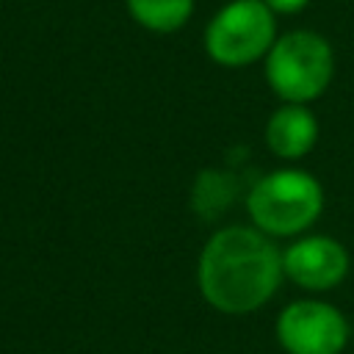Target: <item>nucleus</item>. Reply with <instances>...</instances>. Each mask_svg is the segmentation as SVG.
Returning a JSON list of instances; mask_svg holds the SVG:
<instances>
[{"mask_svg":"<svg viewBox=\"0 0 354 354\" xmlns=\"http://www.w3.org/2000/svg\"><path fill=\"white\" fill-rule=\"evenodd\" d=\"M282 252L257 227H224L207 238L196 266V282L210 307L227 315L260 310L279 288Z\"/></svg>","mask_w":354,"mask_h":354,"instance_id":"1","label":"nucleus"},{"mask_svg":"<svg viewBox=\"0 0 354 354\" xmlns=\"http://www.w3.org/2000/svg\"><path fill=\"white\" fill-rule=\"evenodd\" d=\"M246 210L266 235H299L321 216L324 188L304 169H277L252 185Z\"/></svg>","mask_w":354,"mask_h":354,"instance_id":"2","label":"nucleus"},{"mask_svg":"<svg viewBox=\"0 0 354 354\" xmlns=\"http://www.w3.org/2000/svg\"><path fill=\"white\" fill-rule=\"evenodd\" d=\"M332 75V44L315 30L282 33L266 55V80L282 102L307 105L318 100L329 88Z\"/></svg>","mask_w":354,"mask_h":354,"instance_id":"3","label":"nucleus"},{"mask_svg":"<svg viewBox=\"0 0 354 354\" xmlns=\"http://www.w3.org/2000/svg\"><path fill=\"white\" fill-rule=\"evenodd\" d=\"M277 41V14L263 0H230L205 28V53L221 66H249Z\"/></svg>","mask_w":354,"mask_h":354,"instance_id":"4","label":"nucleus"},{"mask_svg":"<svg viewBox=\"0 0 354 354\" xmlns=\"http://www.w3.org/2000/svg\"><path fill=\"white\" fill-rule=\"evenodd\" d=\"M277 337L288 354H340L348 343V321L329 301L299 299L279 313Z\"/></svg>","mask_w":354,"mask_h":354,"instance_id":"5","label":"nucleus"},{"mask_svg":"<svg viewBox=\"0 0 354 354\" xmlns=\"http://www.w3.org/2000/svg\"><path fill=\"white\" fill-rule=\"evenodd\" d=\"M282 271L304 290H332L348 274V252L329 235L299 238L282 252Z\"/></svg>","mask_w":354,"mask_h":354,"instance_id":"6","label":"nucleus"},{"mask_svg":"<svg viewBox=\"0 0 354 354\" xmlns=\"http://www.w3.org/2000/svg\"><path fill=\"white\" fill-rule=\"evenodd\" d=\"M318 141V119L307 105L285 102L266 122V144L282 160L304 158Z\"/></svg>","mask_w":354,"mask_h":354,"instance_id":"7","label":"nucleus"},{"mask_svg":"<svg viewBox=\"0 0 354 354\" xmlns=\"http://www.w3.org/2000/svg\"><path fill=\"white\" fill-rule=\"evenodd\" d=\"M124 6L127 14L152 33H174L194 14V0H124Z\"/></svg>","mask_w":354,"mask_h":354,"instance_id":"8","label":"nucleus"},{"mask_svg":"<svg viewBox=\"0 0 354 354\" xmlns=\"http://www.w3.org/2000/svg\"><path fill=\"white\" fill-rule=\"evenodd\" d=\"M232 196V183L227 174L216 171V169H205L199 171L196 183H194V210L205 218H216Z\"/></svg>","mask_w":354,"mask_h":354,"instance_id":"9","label":"nucleus"},{"mask_svg":"<svg viewBox=\"0 0 354 354\" xmlns=\"http://www.w3.org/2000/svg\"><path fill=\"white\" fill-rule=\"evenodd\" d=\"M263 3L279 17V14H299L301 8H307L310 0H263Z\"/></svg>","mask_w":354,"mask_h":354,"instance_id":"10","label":"nucleus"}]
</instances>
